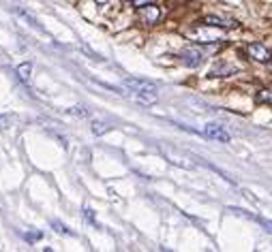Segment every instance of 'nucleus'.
<instances>
[{
    "mask_svg": "<svg viewBox=\"0 0 272 252\" xmlns=\"http://www.w3.org/2000/svg\"><path fill=\"white\" fill-rule=\"evenodd\" d=\"M122 3H127V5H131V3H135V0H122Z\"/></svg>",
    "mask_w": 272,
    "mask_h": 252,
    "instance_id": "obj_20",
    "label": "nucleus"
},
{
    "mask_svg": "<svg viewBox=\"0 0 272 252\" xmlns=\"http://www.w3.org/2000/svg\"><path fill=\"white\" fill-rule=\"evenodd\" d=\"M52 226H54V231H56V233H62V235H73V231H69L62 222H56V220H54V222H52Z\"/></svg>",
    "mask_w": 272,
    "mask_h": 252,
    "instance_id": "obj_14",
    "label": "nucleus"
},
{
    "mask_svg": "<svg viewBox=\"0 0 272 252\" xmlns=\"http://www.w3.org/2000/svg\"><path fill=\"white\" fill-rule=\"evenodd\" d=\"M110 128H112V126H110L108 122H101V120H94V122L90 124V130H92L94 135H105Z\"/></svg>",
    "mask_w": 272,
    "mask_h": 252,
    "instance_id": "obj_10",
    "label": "nucleus"
},
{
    "mask_svg": "<svg viewBox=\"0 0 272 252\" xmlns=\"http://www.w3.org/2000/svg\"><path fill=\"white\" fill-rule=\"evenodd\" d=\"M255 101L257 103H266V105H272V90H259L257 94H255Z\"/></svg>",
    "mask_w": 272,
    "mask_h": 252,
    "instance_id": "obj_12",
    "label": "nucleus"
},
{
    "mask_svg": "<svg viewBox=\"0 0 272 252\" xmlns=\"http://www.w3.org/2000/svg\"><path fill=\"white\" fill-rule=\"evenodd\" d=\"M124 88H129L133 94H139V92H157V86L152 81H146V79H124Z\"/></svg>",
    "mask_w": 272,
    "mask_h": 252,
    "instance_id": "obj_5",
    "label": "nucleus"
},
{
    "mask_svg": "<svg viewBox=\"0 0 272 252\" xmlns=\"http://www.w3.org/2000/svg\"><path fill=\"white\" fill-rule=\"evenodd\" d=\"M204 135L208 139H215V141H221V143H227L232 139V135L225 130V126H221V124H206Z\"/></svg>",
    "mask_w": 272,
    "mask_h": 252,
    "instance_id": "obj_4",
    "label": "nucleus"
},
{
    "mask_svg": "<svg viewBox=\"0 0 272 252\" xmlns=\"http://www.w3.org/2000/svg\"><path fill=\"white\" fill-rule=\"evenodd\" d=\"M7 126H9V120L5 116H0V130H5Z\"/></svg>",
    "mask_w": 272,
    "mask_h": 252,
    "instance_id": "obj_17",
    "label": "nucleus"
},
{
    "mask_svg": "<svg viewBox=\"0 0 272 252\" xmlns=\"http://www.w3.org/2000/svg\"><path fill=\"white\" fill-rule=\"evenodd\" d=\"M69 113L71 116H77V118H88V109H84V107H71Z\"/></svg>",
    "mask_w": 272,
    "mask_h": 252,
    "instance_id": "obj_15",
    "label": "nucleus"
},
{
    "mask_svg": "<svg viewBox=\"0 0 272 252\" xmlns=\"http://www.w3.org/2000/svg\"><path fill=\"white\" fill-rule=\"evenodd\" d=\"M15 73H17V77H19V81L28 83V81H30V75H32V64H30V62L19 64V66L15 68Z\"/></svg>",
    "mask_w": 272,
    "mask_h": 252,
    "instance_id": "obj_9",
    "label": "nucleus"
},
{
    "mask_svg": "<svg viewBox=\"0 0 272 252\" xmlns=\"http://www.w3.org/2000/svg\"><path fill=\"white\" fill-rule=\"evenodd\" d=\"M180 60H182V64L195 68L206 60V50L204 47H197V45L186 47V50H182V54H180Z\"/></svg>",
    "mask_w": 272,
    "mask_h": 252,
    "instance_id": "obj_1",
    "label": "nucleus"
},
{
    "mask_svg": "<svg viewBox=\"0 0 272 252\" xmlns=\"http://www.w3.org/2000/svg\"><path fill=\"white\" fill-rule=\"evenodd\" d=\"M13 13H15V15H19V17H24V19H26V21L30 24V26H32L34 30H39V32H43V26H41V24H39V19H37V17H34V15H30V13H28V11H24L22 7H15V9H13Z\"/></svg>",
    "mask_w": 272,
    "mask_h": 252,
    "instance_id": "obj_8",
    "label": "nucleus"
},
{
    "mask_svg": "<svg viewBox=\"0 0 272 252\" xmlns=\"http://www.w3.org/2000/svg\"><path fill=\"white\" fill-rule=\"evenodd\" d=\"M22 237L26 239V242H39L43 237V233L41 231H26V233H22Z\"/></svg>",
    "mask_w": 272,
    "mask_h": 252,
    "instance_id": "obj_13",
    "label": "nucleus"
},
{
    "mask_svg": "<svg viewBox=\"0 0 272 252\" xmlns=\"http://www.w3.org/2000/svg\"><path fill=\"white\" fill-rule=\"evenodd\" d=\"M135 3H137V5L141 7V5H148V0H135Z\"/></svg>",
    "mask_w": 272,
    "mask_h": 252,
    "instance_id": "obj_18",
    "label": "nucleus"
},
{
    "mask_svg": "<svg viewBox=\"0 0 272 252\" xmlns=\"http://www.w3.org/2000/svg\"><path fill=\"white\" fill-rule=\"evenodd\" d=\"M270 64H272V58H270Z\"/></svg>",
    "mask_w": 272,
    "mask_h": 252,
    "instance_id": "obj_21",
    "label": "nucleus"
},
{
    "mask_svg": "<svg viewBox=\"0 0 272 252\" xmlns=\"http://www.w3.org/2000/svg\"><path fill=\"white\" fill-rule=\"evenodd\" d=\"M94 3H97V5H105V3H108V0H94Z\"/></svg>",
    "mask_w": 272,
    "mask_h": 252,
    "instance_id": "obj_19",
    "label": "nucleus"
},
{
    "mask_svg": "<svg viewBox=\"0 0 272 252\" xmlns=\"http://www.w3.org/2000/svg\"><path fill=\"white\" fill-rule=\"evenodd\" d=\"M246 56H249L251 60H255V62H270V58H272L268 47L262 45V43H249L246 45Z\"/></svg>",
    "mask_w": 272,
    "mask_h": 252,
    "instance_id": "obj_2",
    "label": "nucleus"
},
{
    "mask_svg": "<svg viewBox=\"0 0 272 252\" xmlns=\"http://www.w3.org/2000/svg\"><path fill=\"white\" fill-rule=\"evenodd\" d=\"M204 26H215V28H238V21L234 19H223L219 15H206L204 17Z\"/></svg>",
    "mask_w": 272,
    "mask_h": 252,
    "instance_id": "obj_6",
    "label": "nucleus"
},
{
    "mask_svg": "<svg viewBox=\"0 0 272 252\" xmlns=\"http://www.w3.org/2000/svg\"><path fill=\"white\" fill-rule=\"evenodd\" d=\"M137 15H139V19L144 21V24L152 26V24H157L161 19V9L157 5H141L139 11H137Z\"/></svg>",
    "mask_w": 272,
    "mask_h": 252,
    "instance_id": "obj_3",
    "label": "nucleus"
},
{
    "mask_svg": "<svg viewBox=\"0 0 272 252\" xmlns=\"http://www.w3.org/2000/svg\"><path fill=\"white\" fill-rule=\"evenodd\" d=\"M84 218H86L88 222H92V224H97V220H94V212H92L90 208H86V210H84Z\"/></svg>",
    "mask_w": 272,
    "mask_h": 252,
    "instance_id": "obj_16",
    "label": "nucleus"
},
{
    "mask_svg": "<svg viewBox=\"0 0 272 252\" xmlns=\"http://www.w3.org/2000/svg\"><path fill=\"white\" fill-rule=\"evenodd\" d=\"M236 66H232V64H225V62H219L215 68L210 71V77H229V75H234L236 73Z\"/></svg>",
    "mask_w": 272,
    "mask_h": 252,
    "instance_id": "obj_7",
    "label": "nucleus"
},
{
    "mask_svg": "<svg viewBox=\"0 0 272 252\" xmlns=\"http://www.w3.org/2000/svg\"><path fill=\"white\" fill-rule=\"evenodd\" d=\"M135 99L141 105H152V103H157V92H139L135 94Z\"/></svg>",
    "mask_w": 272,
    "mask_h": 252,
    "instance_id": "obj_11",
    "label": "nucleus"
}]
</instances>
